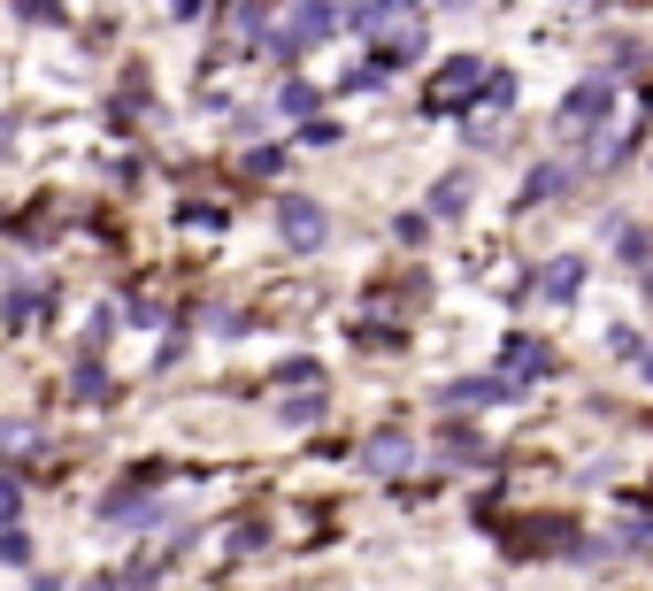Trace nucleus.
<instances>
[{
	"label": "nucleus",
	"mask_w": 653,
	"mask_h": 591,
	"mask_svg": "<svg viewBox=\"0 0 653 591\" xmlns=\"http://www.w3.org/2000/svg\"><path fill=\"white\" fill-rule=\"evenodd\" d=\"M546 369H554V353H546V346H538L530 330H515V338H499V384H507V392H523V384H538Z\"/></svg>",
	"instance_id": "obj_1"
},
{
	"label": "nucleus",
	"mask_w": 653,
	"mask_h": 591,
	"mask_svg": "<svg viewBox=\"0 0 653 591\" xmlns=\"http://www.w3.org/2000/svg\"><path fill=\"white\" fill-rule=\"evenodd\" d=\"M470 85H485V62H477V54H454V62L431 77V101H423V108H431V116H454Z\"/></svg>",
	"instance_id": "obj_2"
},
{
	"label": "nucleus",
	"mask_w": 653,
	"mask_h": 591,
	"mask_svg": "<svg viewBox=\"0 0 653 591\" xmlns=\"http://www.w3.org/2000/svg\"><path fill=\"white\" fill-rule=\"evenodd\" d=\"M608 108H615V93H608V85L592 77V85H577V93L561 101V131H584V124H600Z\"/></svg>",
	"instance_id": "obj_3"
},
{
	"label": "nucleus",
	"mask_w": 653,
	"mask_h": 591,
	"mask_svg": "<svg viewBox=\"0 0 653 591\" xmlns=\"http://www.w3.org/2000/svg\"><path fill=\"white\" fill-rule=\"evenodd\" d=\"M277 223H285V239H293V246H324V208H316V200H285V208H277Z\"/></svg>",
	"instance_id": "obj_4"
},
{
	"label": "nucleus",
	"mask_w": 653,
	"mask_h": 591,
	"mask_svg": "<svg viewBox=\"0 0 653 591\" xmlns=\"http://www.w3.org/2000/svg\"><path fill=\"white\" fill-rule=\"evenodd\" d=\"M577 285H584V254H554V262L538 270V293L546 299H577Z\"/></svg>",
	"instance_id": "obj_5"
},
{
	"label": "nucleus",
	"mask_w": 653,
	"mask_h": 591,
	"mask_svg": "<svg viewBox=\"0 0 653 591\" xmlns=\"http://www.w3.org/2000/svg\"><path fill=\"white\" fill-rule=\"evenodd\" d=\"M408 453H415L408 431H377V439L361 445V461H369V468H385V476H392V468H408Z\"/></svg>",
	"instance_id": "obj_6"
},
{
	"label": "nucleus",
	"mask_w": 653,
	"mask_h": 591,
	"mask_svg": "<svg viewBox=\"0 0 653 591\" xmlns=\"http://www.w3.org/2000/svg\"><path fill=\"white\" fill-rule=\"evenodd\" d=\"M499 408V400H515V392H507V384H499V377H470V384H446V408Z\"/></svg>",
	"instance_id": "obj_7"
},
{
	"label": "nucleus",
	"mask_w": 653,
	"mask_h": 591,
	"mask_svg": "<svg viewBox=\"0 0 653 591\" xmlns=\"http://www.w3.org/2000/svg\"><path fill=\"white\" fill-rule=\"evenodd\" d=\"M470 192H477V184H470V169H454V177L431 192V215H462V208H470Z\"/></svg>",
	"instance_id": "obj_8"
},
{
	"label": "nucleus",
	"mask_w": 653,
	"mask_h": 591,
	"mask_svg": "<svg viewBox=\"0 0 653 591\" xmlns=\"http://www.w3.org/2000/svg\"><path fill=\"white\" fill-rule=\"evenodd\" d=\"M608 353H615V361H639V353H646V338H639L631 323H608Z\"/></svg>",
	"instance_id": "obj_9"
},
{
	"label": "nucleus",
	"mask_w": 653,
	"mask_h": 591,
	"mask_svg": "<svg viewBox=\"0 0 653 591\" xmlns=\"http://www.w3.org/2000/svg\"><path fill=\"white\" fill-rule=\"evenodd\" d=\"M569 184V169H530V184H523V200H546V192H561Z\"/></svg>",
	"instance_id": "obj_10"
},
{
	"label": "nucleus",
	"mask_w": 653,
	"mask_h": 591,
	"mask_svg": "<svg viewBox=\"0 0 653 591\" xmlns=\"http://www.w3.org/2000/svg\"><path fill=\"white\" fill-rule=\"evenodd\" d=\"M477 93H485L492 108H515V77H507V70H492V77L477 85Z\"/></svg>",
	"instance_id": "obj_11"
},
{
	"label": "nucleus",
	"mask_w": 653,
	"mask_h": 591,
	"mask_svg": "<svg viewBox=\"0 0 653 591\" xmlns=\"http://www.w3.org/2000/svg\"><path fill=\"white\" fill-rule=\"evenodd\" d=\"M615 254L623 262H646V231H615Z\"/></svg>",
	"instance_id": "obj_12"
},
{
	"label": "nucleus",
	"mask_w": 653,
	"mask_h": 591,
	"mask_svg": "<svg viewBox=\"0 0 653 591\" xmlns=\"http://www.w3.org/2000/svg\"><path fill=\"white\" fill-rule=\"evenodd\" d=\"M646 377H653V353H646Z\"/></svg>",
	"instance_id": "obj_13"
}]
</instances>
